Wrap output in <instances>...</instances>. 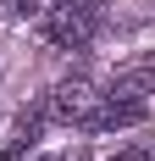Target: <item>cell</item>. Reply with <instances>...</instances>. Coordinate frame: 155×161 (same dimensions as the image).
<instances>
[{
	"label": "cell",
	"instance_id": "obj_7",
	"mask_svg": "<svg viewBox=\"0 0 155 161\" xmlns=\"http://www.w3.org/2000/svg\"><path fill=\"white\" fill-rule=\"evenodd\" d=\"M33 161H61V156H33Z\"/></svg>",
	"mask_w": 155,
	"mask_h": 161
},
{
	"label": "cell",
	"instance_id": "obj_1",
	"mask_svg": "<svg viewBox=\"0 0 155 161\" xmlns=\"http://www.w3.org/2000/svg\"><path fill=\"white\" fill-rule=\"evenodd\" d=\"M100 6H105V0H56V6H45V11H39L45 39L56 50H83L94 33H100V17H105Z\"/></svg>",
	"mask_w": 155,
	"mask_h": 161
},
{
	"label": "cell",
	"instance_id": "obj_3",
	"mask_svg": "<svg viewBox=\"0 0 155 161\" xmlns=\"http://www.w3.org/2000/svg\"><path fill=\"white\" fill-rule=\"evenodd\" d=\"M144 117H150V106H144V100H127V95H105V100H100V111L89 117V133H116V128H139Z\"/></svg>",
	"mask_w": 155,
	"mask_h": 161
},
{
	"label": "cell",
	"instance_id": "obj_4",
	"mask_svg": "<svg viewBox=\"0 0 155 161\" xmlns=\"http://www.w3.org/2000/svg\"><path fill=\"white\" fill-rule=\"evenodd\" d=\"M39 122H45V106H28V111H17V128H11V145L0 150V161H28L33 139H39Z\"/></svg>",
	"mask_w": 155,
	"mask_h": 161
},
{
	"label": "cell",
	"instance_id": "obj_2",
	"mask_svg": "<svg viewBox=\"0 0 155 161\" xmlns=\"http://www.w3.org/2000/svg\"><path fill=\"white\" fill-rule=\"evenodd\" d=\"M100 89H94V78H83V72H72V78H61L56 89H50L45 111L56 117V122H67V128H89V117L100 111Z\"/></svg>",
	"mask_w": 155,
	"mask_h": 161
},
{
	"label": "cell",
	"instance_id": "obj_6",
	"mask_svg": "<svg viewBox=\"0 0 155 161\" xmlns=\"http://www.w3.org/2000/svg\"><path fill=\"white\" fill-rule=\"evenodd\" d=\"M116 161H155V150H122Z\"/></svg>",
	"mask_w": 155,
	"mask_h": 161
},
{
	"label": "cell",
	"instance_id": "obj_5",
	"mask_svg": "<svg viewBox=\"0 0 155 161\" xmlns=\"http://www.w3.org/2000/svg\"><path fill=\"white\" fill-rule=\"evenodd\" d=\"M45 11V0H6V17H17V22H22V17H39Z\"/></svg>",
	"mask_w": 155,
	"mask_h": 161
}]
</instances>
